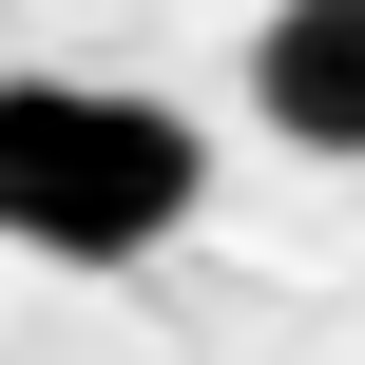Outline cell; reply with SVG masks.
Listing matches in <instances>:
<instances>
[{"label": "cell", "instance_id": "6da1fadb", "mask_svg": "<svg viewBox=\"0 0 365 365\" xmlns=\"http://www.w3.org/2000/svg\"><path fill=\"white\" fill-rule=\"evenodd\" d=\"M212 192V135L135 77H0V250L38 269H154Z\"/></svg>", "mask_w": 365, "mask_h": 365}, {"label": "cell", "instance_id": "7a4b0ae2", "mask_svg": "<svg viewBox=\"0 0 365 365\" xmlns=\"http://www.w3.org/2000/svg\"><path fill=\"white\" fill-rule=\"evenodd\" d=\"M250 115L289 154H365V0H269L250 19Z\"/></svg>", "mask_w": 365, "mask_h": 365}]
</instances>
